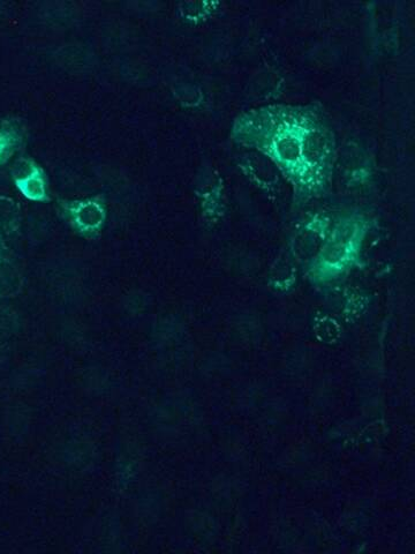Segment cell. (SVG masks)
Returning <instances> with one entry per match:
<instances>
[{"label": "cell", "mask_w": 415, "mask_h": 554, "mask_svg": "<svg viewBox=\"0 0 415 554\" xmlns=\"http://www.w3.org/2000/svg\"><path fill=\"white\" fill-rule=\"evenodd\" d=\"M13 182L29 201L49 202L50 189L47 172L33 159H21L13 168Z\"/></svg>", "instance_id": "cell-2"}, {"label": "cell", "mask_w": 415, "mask_h": 554, "mask_svg": "<svg viewBox=\"0 0 415 554\" xmlns=\"http://www.w3.org/2000/svg\"><path fill=\"white\" fill-rule=\"evenodd\" d=\"M59 211L74 232L83 238L100 237L107 226L108 205L101 194L85 199L60 201Z\"/></svg>", "instance_id": "cell-1"}, {"label": "cell", "mask_w": 415, "mask_h": 554, "mask_svg": "<svg viewBox=\"0 0 415 554\" xmlns=\"http://www.w3.org/2000/svg\"><path fill=\"white\" fill-rule=\"evenodd\" d=\"M22 136L17 126H0V167L11 159L21 144Z\"/></svg>", "instance_id": "cell-3"}]
</instances>
